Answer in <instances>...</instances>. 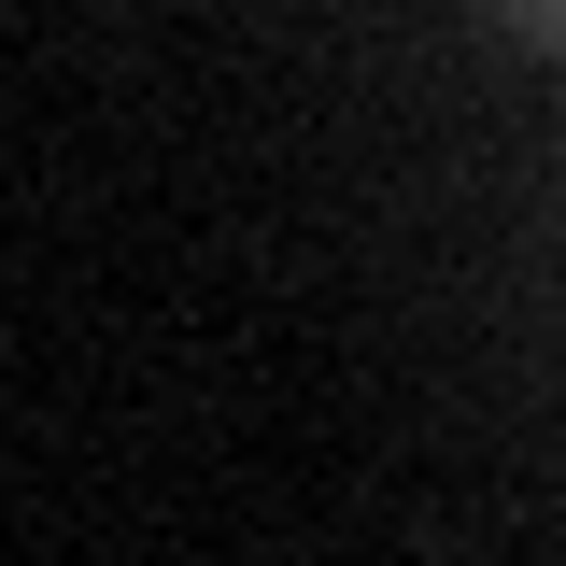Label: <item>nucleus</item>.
Masks as SVG:
<instances>
[{
    "instance_id": "nucleus-1",
    "label": "nucleus",
    "mask_w": 566,
    "mask_h": 566,
    "mask_svg": "<svg viewBox=\"0 0 566 566\" xmlns=\"http://www.w3.org/2000/svg\"><path fill=\"white\" fill-rule=\"evenodd\" d=\"M495 14H510L524 43H566V0H495Z\"/></svg>"
}]
</instances>
